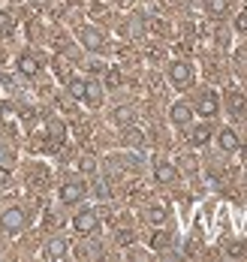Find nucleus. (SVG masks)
<instances>
[{
  "mask_svg": "<svg viewBox=\"0 0 247 262\" xmlns=\"http://www.w3.org/2000/svg\"><path fill=\"white\" fill-rule=\"evenodd\" d=\"M169 81H172L178 91L190 88L193 84V63L190 60H172V63H169Z\"/></svg>",
  "mask_w": 247,
  "mask_h": 262,
  "instance_id": "nucleus-1",
  "label": "nucleus"
},
{
  "mask_svg": "<svg viewBox=\"0 0 247 262\" xmlns=\"http://www.w3.org/2000/svg\"><path fill=\"white\" fill-rule=\"evenodd\" d=\"M25 226H28V214L21 208H6L0 214V229H3V232L18 235V232H25Z\"/></svg>",
  "mask_w": 247,
  "mask_h": 262,
  "instance_id": "nucleus-2",
  "label": "nucleus"
},
{
  "mask_svg": "<svg viewBox=\"0 0 247 262\" xmlns=\"http://www.w3.org/2000/svg\"><path fill=\"white\" fill-rule=\"evenodd\" d=\"M196 112L202 115V118H217V112H220V100H217V94L211 91V88H205L199 97H196Z\"/></svg>",
  "mask_w": 247,
  "mask_h": 262,
  "instance_id": "nucleus-3",
  "label": "nucleus"
},
{
  "mask_svg": "<svg viewBox=\"0 0 247 262\" xmlns=\"http://www.w3.org/2000/svg\"><path fill=\"white\" fill-rule=\"evenodd\" d=\"M79 42H82L87 52H103L106 49V36L97 27H79Z\"/></svg>",
  "mask_w": 247,
  "mask_h": 262,
  "instance_id": "nucleus-4",
  "label": "nucleus"
},
{
  "mask_svg": "<svg viewBox=\"0 0 247 262\" xmlns=\"http://www.w3.org/2000/svg\"><path fill=\"white\" fill-rule=\"evenodd\" d=\"M73 229L82 232V235H94V232L100 229V217H97V211H79V214L73 217Z\"/></svg>",
  "mask_w": 247,
  "mask_h": 262,
  "instance_id": "nucleus-5",
  "label": "nucleus"
},
{
  "mask_svg": "<svg viewBox=\"0 0 247 262\" xmlns=\"http://www.w3.org/2000/svg\"><path fill=\"white\" fill-rule=\"evenodd\" d=\"M84 193H87V187H84L82 181H66L60 190H57V196H60L63 205H76V202H82Z\"/></svg>",
  "mask_w": 247,
  "mask_h": 262,
  "instance_id": "nucleus-6",
  "label": "nucleus"
},
{
  "mask_svg": "<svg viewBox=\"0 0 247 262\" xmlns=\"http://www.w3.org/2000/svg\"><path fill=\"white\" fill-rule=\"evenodd\" d=\"M169 118H172V124H175V127H187V124H190V118H193V108L187 103H175V105H172V112H169Z\"/></svg>",
  "mask_w": 247,
  "mask_h": 262,
  "instance_id": "nucleus-7",
  "label": "nucleus"
},
{
  "mask_svg": "<svg viewBox=\"0 0 247 262\" xmlns=\"http://www.w3.org/2000/svg\"><path fill=\"white\" fill-rule=\"evenodd\" d=\"M70 253V241L66 238H52L46 244V259H63Z\"/></svg>",
  "mask_w": 247,
  "mask_h": 262,
  "instance_id": "nucleus-8",
  "label": "nucleus"
},
{
  "mask_svg": "<svg viewBox=\"0 0 247 262\" xmlns=\"http://www.w3.org/2000/svg\"><path fill=\"white\" fill-rule=\"evenodd\" d=\"M15 67H18V73L28 76V79H36V76H39V60H36L33 54H21Z\"/></svg>",
  "mask_w": 247,
  "mask_h": 262,
  "instance_id": "nucleus-9",
  "label": "nucleus"
},
{
  "mask_svg": "<svg viewBox=\"0 0 247 262\" xmlns=\"http://www.w3.org/2000/svg\"><path fill=\"white\" fill-rule=\"evenodd\" d=\"M154 178H157L160 184H172L175 178H178V172H175V166H172V163L160 160V163L154 166Z\"/></svg>",
  "mask_w": 247,
  "mask_h": 262,
  "instance_id": "nucleus-10",
  "label": "nucleus"
},
{
  "mask_svg": "<svg viewBox=\"0 0 247 262\" xmlns=\"http://www.w3.org/2000/svg\"><path fill=\"white\" fill-rule=\"evenodd\" d=\"M82 103H87L91 108H97V105L103 103V88L97 84V81H87V88H84V100Z\"/></svg>",
  "mask_w": 247,
  "mask_h": 262,
  "instance_id": "nucleus-11",
  "label": "nucleus"
},
{
  "mask_svg": "<svg viewBox=\"0 0 247 262\" xmlns=\"http://www.w3.org/2000/svg\"><path fill=\"white\" fill-rule=\"evenodd\" d=\"M187 139H190L193 148H202V145L211 139V127H208V124H199V127H193V130H190V136H187Z\"/></svg>",
  "mask_w": 247,
  "mask_h": 262,
  "instance_id": "nucleus-12",
  "label": "nucleus"
},
{
  "mask_svg": "<svg viewBox=\"0 0 247 262\" xmlns=\"http://www.w3.org/2000/svg\"><path fill=\"white\" fill-rule=\"evenodd\" d=\"M226 105H229V112H232L235 118H241V115H244V94H241V91H229V94H226Z\"/></svg>",
  "mask_w": 247,
  "mask_h": 262,
  "instance_id": "nucleus-13",
  "label": "nucleus"
},
{
  "mask_svg": "<svg viewBox=\"0 0 247 262\" xmlns=\"http://www.w3.org/2000/svg\"><path fill=\"white\" fill-rule=\"evenodd\" d=\"M220 148H223V151H229V154H232V151H238V148H241V142H238V136H235V130H229V127H226V130H220Z\"/></svg>",
  "mask_w": 247,
  "mask_h": 262,
  "instance_id": "nucleus-14",
  "label": "nucleus"
},
{
  "mask_svg": "<svg viewBox=\"0 0 247 262\" xmlns=\"http://www.w3.org/2000/svg\"><path fill=\"white\" fill-rule=\"evenodd\" d=\"M84 88H87L84 79H70L66 81V94H70L73 100H84Z\"/></svg>",
  "mask_w": 247,
  "mask_h": 262,
  "instance_id": "nucleus-15",
  "label": "nucleus"
},
{
  "mask_svg": "<svg viewBox=\"0 0 247 262\" xmlns=\"http://www.w3.org/2000/svg\"><path fill=\"white\" fill-rule=\"evenodd\" d=\"M205 9L211 12V15H226L229 12V0H205Z\"/></svg>",
  "mask_w": 247,
  "mask_h": 262,
  "instance_id": "nucleus-16",
  "label": "nucleus"
},
{
  "mask_svg": "<svg viewBox=\"0 0 247 262\" xmlns=\"http://www.w3.org/2000/svg\"><path fill=\"white\" fill-rule=\"evenodd\" d=\"M49 133H52V148H57V145H63V124L60 121H49Z\"/></svg>",
  "mask_w": 247,
  "mask_h": 262,
  "instance_id": "nucleus-17",
  "label": "nucleus"
},
{
  "mask_svg": "<svg viewBox=\"0 0 247 262\" xmlns=\"http://www.w3.org/2000/svg\"><path fill=\"white\" fill-rule=\"evenodd\" d=\"M124 145H127V148H142V145H145V136L139 130H127L124 133Z\"/></svg>",
  "mask_w": 247,
  "mask_h": 262,
  "instance_id": "nucleus-18",
  "label": "nucleus"
},
{
  "mask_svg": "<svg viewBox=\"0 0 247 262\" xmlns=\"http://www.w3.org/2000/svg\"><path fill=\"white\" fill-rule=\"evenodd\" d=\"M30 184H33V187H46V184H49V172H46L42 166H36V172L30 175Z\"/></svg>",
  "mask_w": 247,
  "mask_h": 262,
  "instance_id": "nucleus-19",
  "label": "nucleus"
},
{
  "mask_svg": "<svg viewBox=\"0 0 247 262\" xmlns=\"http://www.w3.org/2000/svg\"><path fill=\"white\" fill-rule=\"evenodd\" d=\"M148 220H151L154 226H160V223H166V211L163 208H151L148 211Z\"/></svg>",
  "mask_w": 247,
  "mask_h": 262,
  "instance_id": "nucleus-20",
  "label": "nucleus"
},
{
  "mask_svg": "<svg viewBox=\"0 0 247 262\" xmlns=\"http://www.w3.org/2000/svg\"><path fill=\"white\" fill-rule=\"evenodd\" d=\"M115 121H121V124L133 121V108H118V112H115Z\"/></svg>",
  "mask_w": 247,
  "mask_h": 262,
  "instance_id": "nucleus-21",
  "label": "nucleus"
},
{
  "mask_svg": "<svg viewBox=\"0 0 247 262\" xmlns=\"http://www.w3.org/2000/svg\"><path fill=\"white\" fill-rule=\"evenodd\" d=\"M247 253V244L244 241H238V244H229V256H244Z\"/></svg>",
  "mask_w": 247,
  "mask_h": 262,
  "instance_id": "nucleus-22",
  "label": "nucleus"
},
{
  "mask_svg": "<svg viewBox=\"0 0 247 262\" xmlns=\"http://www.w3.org/2000/svg\"><path fill=\"white\" fill-rule=\"evenodd\" d=\"M151 244H154L157 250H163L166 244H169V235H166V232H154V241H151Z\"/></svg>",
  "mask_w": 247,
  "mask_h": 262,
  "instance_id": "nucleus-23",
  "label": "nucleus"
},
{
  "mask_svg": "<svg viewBox=\"0 0 247 262\" xmlns=\"http://www.w3.org/2000/svg\"><path fill=\"white\" fill-rule=\"evenodd\" d=\"M106 81H109V88H118V84H121V73L111 67L109 73H106Z\"/></svg>",
  "mask_w": 247,
  "mask_h": 262,
  "instance_id": "nucleus-24",
  "label": "nucleus"
},
{
  "mask_svg": "<svg viewBox=\"0 0 247 262\" xmlns=\"http://www.w3.org/2000/svg\"><path fill=\"white\" fill-rule=\"evenodd\" d=\"M9 181H12V172H9V169H6V166L0 163V187H6Z\"/></svg>",
  "mask_w": 247,
  "mask_h": 262,
  "instance_id": "nucleus-25",
  "label": "nucleus"
},
{
  "mask_svg": "<svg viewBox=\"0 0 247 262\" xmlns=\"http://www.w3.org/2000/svg\"><path fill=\"white\" fill-rule=\"evenodd\" d=\"M94 166H97L94 157H82V163H79V169H84V172H94Z\"/></svg>",
  "mask_w": 247,
  "mask_h": 262,
  "instance_id": "nucleus-26",
  "label": "nucleus"
},
{
  "mask_svg": "<svg viewBox=\"0 0 247 262\" xmlns=\"http://www.w3.org/2000/svg\"><path fill=\"white\" fill-rule=\"evenodd\" d=\"M235 27H238V33H247V9L238 15V21H235Z\"/></svg>",
  "mask_w": 247,
  "mask_h": 262,
  "instance_id": "nucleus-27",
  "label": "nucleus"
},
{
  "mask_svg": "<svg viewBox=\"0 0 247 262\" xmlns=\"http://www.w3.org/2000/svg\"><path fill=\"white\" fill-rule=\"evenodd\" d=\"M0 30H3V33L12 30V18H9V15H0Z\"/></svg>",
  "mask_w": 247,
  "mask_h": 262,
  "instance_id": "nucleus-28",
  "label": "nucleus"
},
{
  "mask_svg": "<svg viewBox=\"0 0 247 262\" xmlns=\"http://www.w3.org/2000/svg\"><path fill=\"white\" fill-rule=\"evenodd\" d=\"M118 241H121V244H130V241H133V232H127V229L118 232Z\"/></svg>",
  "mask_w": 247,
  "mask_h": 262,
  "instance_id": "nucleus-29",
  "label": "nucleus"
},
{
  "mask_svg": "<svg viewBox=\"0 0 247 262\" xmlns=\"http://www.w3.org/2000/svg\"><path fill=\"white\" fill-rule=\"evenodd\" d=\"M0 160H9V151H3V148H0Z\"/></svg>",
  "mask_w": 247,
  "mask_h": 262,
  "instance_id": "nucleus-30",
  "label": "nucleus"
},
{
  "mask_svg": "<svg viewBox=\"0 0 247 262\" xmlns=\"http://www.w3.org/2000/svg\"><path fill=\"white\" fill-rule=\"evenodd\" d=\"M46 3H49V0H33V6H46Z\"/></svg>",
  "mask_w": 247,
  "mask_h": 262,
  "instance_id": "nucleus-31",
  "label": "nucleus"
}]
</instances>
